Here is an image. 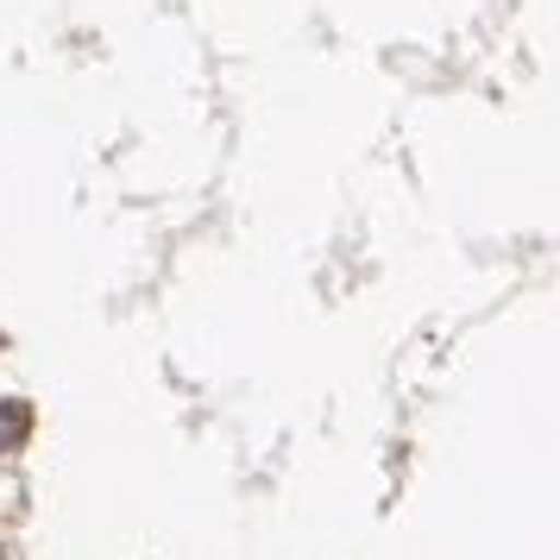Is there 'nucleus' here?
Instances as JSON below:
<instances>
[{"label": "nucleus", "mask_w": 560, "mask_h": 560, "mask_svg": "<svg viewBox=\"0 0 560 560\" xmlns=\"http://www.w3.org/2000/svg\"><path fill=\"white\" fill-rule=\"evenodd\" d=\"M26 429H32V409L13 404V397H0V454H13L26 441Z\"/></svg>", "instance_id": "f257e3e1"}]
</instances>
